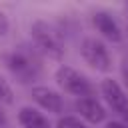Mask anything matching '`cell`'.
<instances>
[{
	"label": "cell",
	"instance_id": "obj_1",
	"mask_svg": "<svg viewBox=\"0 0 128 128\" xmlns=\"http://www.w3.org/2000/svg\"><path fill=\"white\" fill-rule=\"evenodd\" d=\"M8 72L20 84H32L42 74V54L32 44H20L4 56Z\"/></svg>",
	"mask_w": 128,
	"mask_h": 128
},
{
	"label": "cell",
	"instance_id": "obj_2",
	"mask_svg": "<svg viewBox=\"0 0 128 128\" xmlns=\"http://www.w3.org/2000/svg\"><path fill=\"white\" fill-rule=\"evenodd\" d=\"M30 36L34 40L36 50L42 56H48L52 60H62L66 54L64 48V32L58 26L48 24L46 20H34L30 24Z\"/></svg>",
	"mask_w": 128,
	"mask_h": 128
},
{
	"label": "cell",
	"instance_id": "obj_3",
	"mask_svg": "<svg viewBox=\"0 0 128 128\" xmlns=\"http://www.w3.org/2000/svg\"><path fill=\"white\" fill-rule=\"evenodd\" d=\"M54 78H56V84H58L64 92H68V94H72V96H76V98L94 96V92H96V88L92 86V82H90L82 72H78L76 68H72V66H68V64H60V66L56 68Z\"/></svg>",
	"mask_w": 128,
	"mask_h": 128
},
{
	"label": "cell",
	"instance_id": "obj_4",
	"mask_svg": "<svg viewBox=\"0 0 128 128\" xmlns=\"http://www.w3.org/2000/svg\"><path fill=\"white\" fill-rule=\"evenodd\" d=\"M80 54H82L84 62H86L90 68L98 70V72H108V70L112 68V58H110V54H108L106 44H104L102 40L94 38V36H88V38L82 40V44H80Z\"/></svg>",
	"mask_w": 128,
	"mask_h": 128
},
{
	"label": "cell",
	"instance_id": "obj_5",
	"mask_svg": "<svg viewBox=\"0 0 128 128\" xmlns=\"http://www.w3.org/2000/svg\"><path fill=\"white\" fill-rule=\"evenodd\" d=\"M100 92L104 96V102L108 104V108L118 114L122 120H128V94L124 92V88L118 84V80L114 78H104L100 82Z\"/></svg>",
	"mask_w": 128,
	"mask_h": 128
},
{
	"label": "cell",
	"instance_id": "obj_6",
	"mask_svg": "<svg viewBox=\"0 0 128 128\" xmlns=\"http://www.w3.org/2000/svg\"><path fill=\"white\" fill-rule=\"evenodd\" d=\"M90 20H92V26L96 28V32L102 38H106L108 42H114V44L122 42V28H120V24L116 22V18L108 10H96V12H92Z\"/></svg>",
	"mask_w": 128,
	"mask_h": 128
},
{
	"label": "cell",
	"instance_id": "obj_7",
	"mask_svg": "<svg viewBox=\"0 0 128 128\" xmlns=\"http://www.w3.org/2000/svg\"><path fill=\"white\" fill-rule=\"evenodd\" d=\"M30 96H32V100H34L40 108H44L46 112L60 114V112H62V108H64L62 96H60L56 90L48 88V86H34V88H32V92H30Z\"/></svg>",
	"mask_w": 128,
	"mask_h": 128
},
{
	"label": "cell",
	"instance_id": "obj_8",
	"mask_svg": "<svg viewBox=\"0 0 128 128\" xmlns=\"http://www.w3.org/2000/svg\"><path fill=\"white\" fill-rule=\"evenodd\" d=\"M74 106H76V112L80 114V118H84V120L90 122V124H100V122H104V118H106L104 106H102L94 96L76 98Z\"/></svg>",
	"mask_w": 128,
	"mask_h": 128
},
{
	"label": "cell",
	"instance_id": "obj_9",
	"mask_svg": "<svg viewBox=\"0 0 128 128\" xmlns=\"http://www.w3.org/2000/svg\"><path fill=\"white\" fill-rule=\"evenodd\" d=\"M18 122L22 128H50V120L32 106H22L18 110Z\"/></svg>",
	"mask_w": 128,
	"mask_h": 128
},
{
	"label": "cell",
	"instance_id": "obj_10",
	"mask_svg": "<svg viewBox=\"0 0 128 128\" xmlns=\"http://www.w3.org/2000/svg\"><path fill=\"white\" fill-rule=\"evenodd\" d=\"M0 104H14V90L2 74H0Z\"/></svg>",
	"mask_w": 128,
	"mask_h": 128
},
{
	"label": "cell",
	"instance_id": "obj_11",
	"mask_svg": "<svg viewBox=\"0 0 128 128\" xmlns=\"http://www.w3.org/2000/svg\"><path fill=\"white\" fill-rule=\"evenodd\" d=\"M56 128H88V126L78 116H60L56 122Z\"/></svg>",
	"mask_w": 128,
	"mask_h": 128
},
{
	"label": "cell",
	"instance_id": "obj_12",
	"mask_svg": "<svg viewBox=\"0 0 128 128\" xmlns=\"http://www.w3.org/2000/svg\"><path fill=\"white\" fill-rule=\"evenodd\" d=\"M10 30V20H8V14L4 10H0V38H4Z\"/></svg>",
	"mask_w": 128,
	"mask_h": 128
},
{
	"label": "cell",
	"instance_id": "obj_13",
	"mask_svg": "<svg viewBox=\"0 0 128 128\" xmlns=\"http://www.w3.org/2000/svg\"><path fill=\"white\" fill-rule=\"evenodd\" d=\"M120 70H122V78H124V82H126V86H128V58H126V56L122 58V66H120Z\"/></svg>",
	"mask_w": 128,
	"mask_h": 128
},
{
	"label": "cell",
	"instance_id": "obj_14",
	"mask_svg": "<svg viewBox=\"0 0 128 128\" xmlns=\"http://www.w3.org/2000/svg\"><path fill=\"white\" fill-rule=\"evenodd\" d=\"M106 128H128V124L118 122V120H112V122H106Z\"/></svg>",
	"mask_w": 128,
	"mask_h": 128
},
{
	"label": "cell",
	"instance_id": "obj_15",
	"mask_svg": "<svg viewBox=\"0 0 128 128\" xmlns=\"http://www.w3.org/2000/svg\"><path fill=\"white\" fill-rule=\"evenodd\" d=\"M6 120H8V118H6V112H4V108L0 106V128L6 126Z\"/></svg>",
	"mask_w": 128,
	"mask_h": 128
},
{
	"label": "cell",
	"instance_id": "obj_16",
	"mask_svg": "<svg viewBox=\"0 0 128 128\" xmlns=\"http://www.w3.org/2000/svg\"><path fill=\"white\" fill-rule=\"evenodd\" d=\"M126 14H128V2H126Z\"/></svg>",
	"mask_w": 128,
	"mask_h": 128
}]
</instances>
